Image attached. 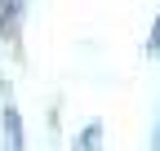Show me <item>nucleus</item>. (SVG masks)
<instances>
[{
  "label": "nucleus",
  "instance_id": "obj_1",
  "mask_svg": "<svg viewBox=\"0 0 160 151\" xmlns=\"http://www.w3.org/2000/svg\"><path fill=\"white\" fill-rule=\"evenodd\" d=\"M5 147L22 151V116H18L13 107H5Z\"/></svg>",
  "mask_w": 160,
  "mask_h": 151
},
{
  "label": "nucleus",
  "instance_id": "obj_3",
  "mask_svg": "<svg viewBox=\"0 0 160 151\" xmlns=\"http://www.w3.org/2000/svg\"><path fill=\"white\" fill-rule=\"evenodd\" d=\"M151 49H160V22H156V36H151Z\"/></svg>",
  "mask_w": 160,
  "mask_h": 151
},
{
  "label": "nucleus",
  "instance_id": "obj_2",
  "mask_svg": "<svg viewBox=\"0 0 160 151\" xmlns=\"http://www.w3.org/2000/svg\"><path fill=\"white\" fill-rule=\"evenodd\" d=\"M98 134H102L98 124H89V129H85V151H98V147H93V138H98Z\"/></svg>",
  "mask_w": 160,
  "mask_h": 151
}]
</instances>
